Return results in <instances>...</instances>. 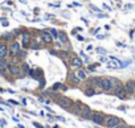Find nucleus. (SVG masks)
Here are the masks:
<instances>
[{
	"label": "nucleus",
	"instance_id": "1",
	"mask_svg": "<svg viewBox=\"0 0 135 128\" xmlns=\"http://www.w3.org/2000/svg\"><path fill=\"white\" fill-rule=\"evenodd\" d=\"M57 103H58V106H60L61 108H65V110H69L72 107V104H73V102L69 98H66V96L58 98V99H57Z\"/></svg>",
	"mask_w": 135,
	"mask_h": 128
},
{
	"label": "nucleus",
	"instance_id": "2",
	"mask_svg": "<svg viewBox=\"0 0 135 128\" xmlns=\"http://www.w3.org/2000/svg\"><path fill=\"white\" fill-rule=\"evenodd\" d=\"M91 115H93V112H91V110H90L89 106H86V104H81V112H80V116L84 118V119H91Z\"/></svg>",
	"mask_w": 135,
	"mask_h": 128
},
{
	"label": "nucleus",
	"instance_id": "3",
	"mask_svg": "<svg viewBox=\"0 0 135 128\" xmlns=\"http://www.w3.org/2000/svg\"><path fill=\"white\" fill-rule=\"evenodd\" d=\"M20 50H21V46H20V44H19L17 41H13L12 44L9 45V53H11V56H17L19 53H20Z\"/></svg>",
	"mask_w": 135,
	"mask_h": 128
},
{
	"label": "nucleus",
	"instance_id": "4",
	"mask_svg": "<svg viewBox=\"0 0 135 128\" xmlns=\"http://www.w3.org/2000/svg\"><path fill=\"white\" fill-rule=\"evenodd\" d=\"M105 124L107 127H110V128H114L117 124H119V119L117 116H107L105 119Z\"/></svg>",
	"mask_w": 135,
	"mask_h": 128
},
{
	"label": "nucleus",
	"instance_id": "5",
	"mask_svg": "<svg viewBox=\"0 0 135 128\" xmlns=\"http://www.w3.org/2000/svg\"><path fill=\"white\" fill-rule=\"evenodd\" d=\"M109 79H110V84H111V91L115 93L118 89L122 87V82L119 79H117V78H109Z\"/></svg>",
	"mask_w": 135,
	"mask_h": 128
},
{
	"label": "nucleus",
	"instance_id": "6",
	"mask_svg": "<svg viewBox=\"0 0 135 128\" xmlns=\"http://www.w3.org/2000/svg\"><path fill=\"white\" fill-rule=\"evenodd\" d=\"M99 87L103 90V91H111V84H110V79L109 78H102L101 79V84H99Z\"/></svg>",
	"mask_w": 135,
	"mask_h": 128
},
{
	"label": "nucleus",
	"instance_id": "7",
	"mask_svg": "<svg viewBox=\"0 0 135 128\" xmlns=\"http://www.w3.org/2000/svg\"><path fill=\"white\" fill-rule=\"evenodd\" d=\"M125 90L127 94H135V83L132 81H128L125 83Z\"/></svg>",
	"mask_w": 135,
	"mask_h": 128
},
{
	"label": "nucleus",
	"instance_id": "8",
	"mask_svg": "<svg viewBox=\"0 0 135 128\" xmlns=\"http://www.w3.org/2000/svg\"><path fill=\"white\" fill-rule=\"evenodd\" d=\"M8 70H9V73L12 75H19V74L21 73L19 65H15V63H9V65H8Z\"/></svg>",
	"mask_w": 135,
	"mask_h": 128
},
{
	"label": "nucleus",
	"instance_id": "9",
	"mask_svg": "<svg viewBox=\"0 0 135 128\" xmlns=\"http://www.w3.org/2000/svg\"><path fill=\"white\" fill-rule=\"evenodd\" d=\"M91 120H93L94 123H97V124H103V123H105L103 115H102V114H98V112L91 115Z\"/></svg>",
	"mask_w": 135,
	"mask_h": 128
},
{
	"label": "nucleus",
	"instance_id": "10",
	"mask_svg": "<svg viewBox=\"0 0 135 128\" xmlns=\"http://www.w3.org/2000/svg\"><path fill=\"white\" fill-rule=\"evenodd\" d=\"M41 38H43V41L45 42V44H52V40H53L50 32H43L41 33Z\"/></svg>",
	"mask_w": 135,
	"mask_h": 128
},
{
	"label": "nucleus",
	"instance_id": "11",
	"mask_svg": "<svg viewBox=\"0 0 135 128\" xmlns=\"http://www.w3.org/2000/svg\"><path fill=\"white\" fill-rule=\"evenodd\" d=\"M70 65L73 68H80V66H82V61L78 57H72L70 58Z\"/></svg>",
	"mask_w": 135,
	"mask_h": 128
},
{
	"label": "nucleus",
	"instance_id": "12",
	"mask_svg": "<svg viewBox=\"0 0 135 128\" xmlns=\"http://www.w3.org/2000/svg\"><path fill=\"white\" fill-rule=\"evenodd\" d=\"M101 79L102 78H99V77H93L90 81H89V83L91 84V87H99V84H101Z\"/></svg>",
	"mask_w": 135,
	"mask_h": 128
},
{
	"label": "nucleus",
	"instance_id": "13",
	"mask_svg": "<svg viewBox=\"0 0 135 128\" xmlns=\"http://www.w3.org/2000/svg\"><path fill=\"white\" fill-rule=\"evenodd\" d=\"M7 69H8V63H7L5 58H0V74H3Z\"/></svg>",
	"mask_w": 135,
	"mask_h": 128
},
{
	"label": "nucleus",
	"instance_id": "14",
	"mask_svg": "<svg viewBox=\"0 0 135 128\" xmlns=\"http://www.w3.org/2000/svg\"><path fill=\"white\" fill-rule=\"evenodd\" d=\"M8 54V48L5 44H0V58H5V56Z\"/></svg>",
	"mask_w": 135,
	"mask_h": 128
},
{
	"label": "nucleus",
	"instance_id": "15",
	"mask_svg": "<svg viewBox=\"0 0 135 128\" xmlns=\"http://www.w3.org/2000/svg\"><path fill=\"white\" fill-rule=\"evenodd\" d=\"M70 111H72L73 114H75V115H80V112H81V104H80V103L72 104V108H70Z\"/></svg>",
	"mask_w": 135,
	"mask_h": 128
},
{
	"label": "nucleus",
	"instance_id": "16",
	"mask_svg": "<svg viewBox=\"0 0 135 128\" xmlns=\"http://www.w3.org/2000/svg\"><path fill=\"white\" fill-rule=\"evenodd\" d=\"M114 94H115V95H117L118 98H121V99H125V96H126V94H127V93H126V90H125V87H121V89H118L117 91H115Z\"/></svg>",
	"mask_w": 135,
	"mask_h": 128
},
{
	"label": "nucleus",
	"instance_id": "17",
	"mask_svg": "<svg viewBox=\"0 0 135 128\" xmlns=\"http://www.w3.org/2000/svg\"><path fill=\"white\" fill-rule=\"evenodd\" d=\"M58 40H60L61 44H68V36H66V33L65 32H60L58 33Z\"/></svg>",
	"mask_w": 135,
	"mask_h": 128
},
{
	"label": "nucleus",
	"instance_id": "18",
	"mask_svg": "<svg viewBox=\"0 0 135 128\" xmlns=\"http://www.w3.org/2000/svg\"><path fill=\"white\" fill-rule=\"evenodd\" d=\"M29 41H31V34H29L28 32H24V33H23V44H24V45H28Z\"/></svg>",
	"mask_w": 135,
	"mask_h": 128
},
{
	"label": "nucleus",
	"instance_id": "19",
	"mask_svg": "<svg viewBox=\"0 0 135 128\" xmlns=\"http://www.w3.org/2000/svg\"><path fill=\"white\" fill-rule=\"evenodd\" d=\"M77 77L80 79H86V71L85 70H78L77 71Z\"/></svg>",
	"mask_w": 135,
	"mask_h": 128
},
{
	"label": "nucleus",
	"instance_id": "20",
	"mask_svg": "<svg viewBox=\"0 0 135 128\" xmlns=\"http://www.w3.org/2000/svg\"><path fill=\"white\" fill-rule=\"evenodd\" d=\"M85 94H86L87 96H93V95L95 94V91H94V89H93V87H89V89H86Z\"/></svg>",
	"mask_w": 135,
	"mask_h": 128
},
{
	"label": "nucleus",
	"instance_id": "21",
	"mask_svg": "<svg viewBox=\"0 0 135 128\" xmlns=\"http://www.w3.org/2000/svg\"><path fill=\"white\" fill-rule=\"evenodd\" d=\"M70 81H72L73 83H78V82H80V78L77 77V74H72V75H70Z\"/></svg>",
	"mask_w": 135,
	"mask_h": 128
},
{
	"label": "nucleus",
	"instance_id": "22",
	"mask_svg": "<svg viewBox=\"0 0 135 128\" xmlns=\"http://www.w3.org/2000/svg\"><path fill=\"white\" fill-rule=\"evenodd\" d=\"M12 37H13V33H5V34H3V40H12Z\"/></svg>",
	"mask_w": 135,
	"mask_h": 128
},
{
	"label": "nucleus",
	"instance_id": "23",
	"mask_svg": "<svg viewBox=\"0 0 135 128\" xmlns=\"http://www.w3.org/2000/svg\"><path fill=\"white\" fill-rule=\"evenodd\" d=\"M23 70H24V75L27 73H29V66H28V63H23Z\"/></svg>",
	"mask_w": 135,
	"mask_h": 128
},
{
	"label": "nucleus",
	"instance_id": "24",
	"mask_svg": "<svg viewBox=\"0 0 135 128\" xmlns=\"http://www.w3.org/2000/svg\"><path fill=\"white\" fill-rule=\"evenodd\" d=\"M49 32L52 33V37H54V38H57V37H58V32H57L56 29H50Z\"/></svg>",
	"mask_w": 135,
	"mask_h": 128
},
{
	"label": "nucleus",
	"instance_id": "25",
	"mask_svg": "<svg viewBox=\"0 0 135 128\" xmlns=\"http://www.w3.org/2000/svg\"><path fill=\"white\" fill-rule=\"evenodd\" d=\"M61 87H62V84H61V83H54L52 89H53V90H58V89H61Z\"/></svg>",
	"mask_w": 135,
	"mask_h": 128
},
{
	"label": "nucleus",
	"instance_id": "26",
	"mask_svg": "<svg viewBox=\"0 0 135 128\" xmlns=\"http://www.w3.org/2000/svg\"><path fill=\"white\" fill-rule=\"evenodd\" d=\"M90 9H91V11H94V12H101V11H99L97 7H95V5H90Z\"/></svg>",
	"mask_w": 135,
	"mask_h": 128
},
{
	"label": "nucleus",
	"instance_id": "27",
	"mask_svg": "<svg viewBox=\"0 0 135 128\" xmlns=\"http://www.w3.org/2000/svg\"><path fill=\"white\" fill-rule=\"evenodd\" d=\"M114 128H126V124H117Z\"/></svg>",
	"mask_w": 135,
	"mask_h": 128
},
{
	"label": "nucleus",
	"instance_id": "28",
	"mask_svg": "<svg viewBox=\"0 0 135 128\" xmlns=\"http://www.w3.org/2000/svg\"><path fill=\"white\" fill-rule=\"evenodd\" d=\"M60 54H61V56H62V57H64V58H68V57H69V56H68V53H66V52H61V53H60Z\"/></svg>",
	"mask_w": 135,
	"mask_h": 128
},
{
	"label": "nucleus",
	"instance_id": "29",
	"mask_svg": "<svg viewBox=\"0 0 135 128\" xmlns=\"http://www.w3.org/2000/svg\"><path fill=\"white\" fill-rule=\"evenodd\" d=\"M40 48H41V46L37 45V44H33V45H32V49H40Z\"/></svg>",
	"mask_w": 135,
	"mask_h": 128
},
{
	"label": "nucleus",
	"instance_id": "30",
	"mask_svg": "<svg viewBox=\"0 0 135 128\" xmlns=\"http://www.w3.org/2000/svg\"><path fill=\"white\" fill-rule=\"evenodd\" d=\"M97 52H98V53H106V50H105V49H102V48H98V49H97Z\"/></svg>",
	"mask_w": 135,
	"mask_h": 128
},
{
	"label": "nucleus",
	"instance_id": "31",
	"mask_svg": "<svg viewBox=\"0 0 135 128\" xmlns=\"http://www.w3.org/2000/svg\"><path fill=\"white\" fill-rule=\"evenodd\" d=\"M77 40H80V41H84V40H85V38H84V37H82V36H77Z\"/></svg>",
	"mask_w": 135,
	"mask_h": 128
},
{
	"label": "nucleus",
	"instance_id": "32",
	"mask_svg": "<svg viewBox=\"0 0 135 128\" xmlns=\"http://www.w3.org/2000/svg\"><path fill=\"white\" fill-rule=\"evenodd\" d=\"M33 125H34V127H37V128H43V127H41L40 124H38V123H33Z\"/></svg>",
	"mask_w": 135,
	"mask_h": 128
},
{
	"label": "nucleus",
	"instance_id": "33",
	"mask_svg": "<svg viewBox=\"0 0 135 128\" xmlns=\"http://www.w3.org/2000/svg\"><path fill=\"white\" fill-rule=\"evenodd\" d=\"M89 70H91V71L95 70V66H89Z\"/></svg>",
	"mask_w": 135,
	"mask_h": 128
},
{
	"label": "nucleus",
	"instance_id": "34",
	"mask_svg": "<svg viewBox=\"0 0 135 128\" xmlns=\"http://www.w3.org/2000/svg\"><path fill=\"white\" fill-rule=\"evenodd\" d=\"M0 125H5V121L4 120H0Z\"/></svg>",
	"mask_w": 135,
	"mask_h": 128
},
{
	"label": "nucleus",
	"instance_id": "35",
	"mask_svg": "<svg viewBox=\"0 0 135 128\" xmlns=\"http://www.w3.org/2000/svg\"><path fill=\"white\" fill-rule=\"evenodd\" d=\"M125 8H126V9H128V8H132V5H131V4H128V5H126Z\"/></svg>",
	"mask_w": 135,
	"mask_h": 128
},
{
	"label": "nucleus",
	"instance_id": "36",
	"mask_svg": "<svg viewBox=\"0 0 135 128\" xmlns=\"http://www.w3.org/2000/svg\"><path fill=\"white\" fill-rule=\"evenodd\" d=\"M9 103H12V104H19L17 102H15V100H9Z\"/></svg>",
	"mask_w": 135,
	"mask_h": 128
},
{
	"label": "nucleus",
	"instance_id": "37",
	"mask_svg": "<svg viewBox=\"0 0 135 128\" xmlns=\"http://www.w3.org/2000/svg\"><path fill=\"white\" fill-rule=\"evenodd\" d=\"M19 128H25L24 125H19Z\"/></svg>",
	"mask_w": 135,
	"mask_h": 128
},
{
	"label": "nucleus",
	"instance_id": "38",
	"mask_svg": "<svg viewBox=\"0 0 135 128\" xmlns=\"http://www.w3.org/2000/svg\"><path fill=\"white\" fill-rule=\"evenodd\" d=\"M0 103H4V102H3V100H2V99H0Z\"/></svg>",
	"mask_w": 135,
	"mask_h": 128
},
{
	"label": "nucleus",
	"instance_id": "39",
	"mask_svg": "<svg viewBox=\"0 0 135 128\" xmlns=\"http://www.w3.org/2000/svg\"><path fill=\"white\" fill-rule=\"evenodd\" d=\"M134 98H135V94H134Z\"/></svg>",
	"mask_w": 135,
	"mask_h": 128
}]
</instances>
